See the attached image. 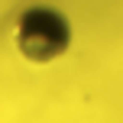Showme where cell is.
Returning a JSON list of instances; mask_svg holds the SVG:
<instances>
[{"label":"cell","instance_id":"6da1fadb","mask_svg":"<svg viewBox=\"0 0 123 123\" xmlns=\"http://www.w3.org/2000/svg\"><path fill=\"white\" fill-rule=\"evenodd\" d=\"M13 45L26 62L49 65L58 62L71 49V23L62 10L49 3H32L16 16L13 26Z\"/></svg>","mask_w":123,"mask_h":123}]
</instances>
